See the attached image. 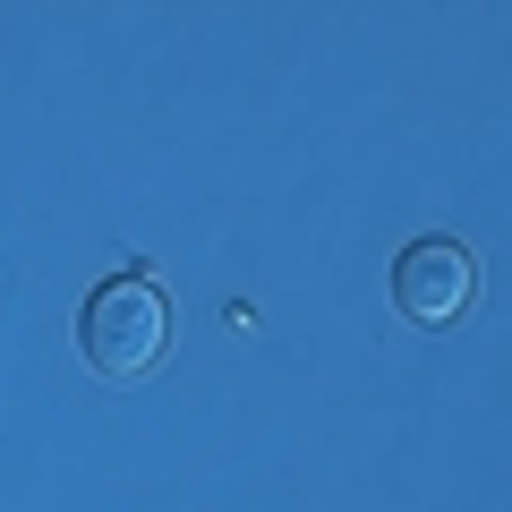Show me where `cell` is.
<instances>
[{
  "mask_svg": "<svg viewBox=\"0 0 512 512\" xmlns=\"http://www.w3.org/2000/svg\"><path fill=\"white\" fill-rule=\"evenodd\" d=\"M470 256L453 248V239H419V248H402V265H393V299H402L410 325H444V316L470 308Z\"/></svg>",
  "mask_w": 512,
  "mask_h": 512,
  "instance_id": "2",
  "label": "cell"
},
{
  "mask_svg": "<svg viewBox=\"0 0 512 512\" xmlns=\"http://www.w3.org/2000/svg\"><path fill=\"white\" fill-rule=\"evenodd\" d=\"M171 350V308L163 291H154L146 274H111L103 291L86 299V359L103 367V376H154Z\"/></svg>",
  "mask_w": 512,
  "mask_h": 512,
  "instance_id": "1",
  "label": "cell"
}]
</instances>
